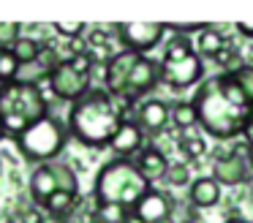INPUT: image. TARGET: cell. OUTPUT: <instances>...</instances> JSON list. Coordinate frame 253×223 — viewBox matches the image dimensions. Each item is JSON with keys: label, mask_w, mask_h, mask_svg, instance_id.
Masks as SVG:
<instances>
[{"label": "cell", "mask_w": 253, "mask_h": 223, "mask_svg": "<svg viewBox=\"0 0 253 223\" xmlns=\"http://www.w3.org/2000/svg\"><path fill=\"white\" fill-rule=\"evenodd\" d=\"M199 125L212 139H237L253 120V103L237 87L231 74H215L199 85L193 95Z\"/></svg>", "instance_id": "obj_1"}, {"label": "cell", "mask_w": 253, "mask_h": 223, "mask_svg": "<svg viewBox=\"0 0 253 223\" xmlns=\"http://www.w3.org/2000/svg\"><path fill=\"white\" fill-rule=\"evenodd\" d=\"M123 98L109 95L106 90H90L71 103L68 134L84 147H109L117 128L123 125Z\"/></svg>", "instance_id": "obj_2"}, {"label": "cell", "mask_w": 253, "mask_h": 223, "mask_svg": "<svg viewBox=\"0 0 253 223\" xmlns=\"http://www.w3.org/2000/svg\"><path fill=\"white\" fill-rule=\"evenodd\" d=\"M150 188H153V182L139 172L131 158H115V161L104 163L98 169L93 196L98 204H120V207L133 210L136 201Z\"/></svg>", "instance_id": "obj_3"}, {"label": "cell", "mask_w": 253, "mask_h": 223, "mask_svg": "<svg viewBox=\"0 0 253 223\" xmlns=\"http://www.w3.org/2000/svg\"><path fill=\"white\" fill-rule=\"evenodd\" d=\"M46 109H49V103H46L39 85H22V82L3 85V90H0V128L6 131V136H19L28 125L46 117Z\"/></svg>", "instance_id": "obj_4"}, {"label": "cell", "mask_w": 253, "mask_h": 223, "mask_svg": "<svg viewBox=\"0 0 253 223\" xmlns=\"http://www.w3.org/2000/svg\"><path fill=\"white\" fill-rule=\"evenodd\" d=\"M66 139H68L66 125L60 120H55L52 114H46L17 136V147L28 161L41 166V163H52L60 155L63 147H66Z\"/></svg>", "instance_id": "obj_5"}, {"label": "cell", "mask_w": 253, "mask_h": 223, "mask_svg": "<svg viewBox=\"0 0 253 223\" xmlns=\"http://www.w3.org/2000/svg\"><path fill=\"white\" fill-rule=\"evenodd\" d=\"M57 190L79 193V179H77V174L71 172V166L57 163V161L36 166L33 174H30V193H33V199L39 201V204H46V199H49L52 193H57Z\"/></svg>", "instance_id": "obj_6"}, {"label": "cell", "mask_w": 253, "mask_h": 223, "mask_svg": "<svg viewBox=\"0 0 253 223\" xmlns=\"http://www.w3.org/2000/svg\"><path fill=\"white\" fill-rule=\"evenodd\" d=\"M204 76V60L199 52H191L185 57H164L161 60V82L171 90H185V87L202 85Z\"/></svg>", "instance_id": "obj_7"}, {"label": "cell", "mask_w": 253, "mask_h": 223, "mask_svg": "<svg viewBox=\"0 0 253 223\" xmlns=\"http://www.w3.org/2000/svg\"><path fill=\"white\" fill-rule=\"evenodd\" d=\"M115 33L128 52L147 54L164 41L166 25L164 22H123V25H115Z\"/></svg>", "instance_id": "obj_8"}, {"label": "cell", "mask_w": 253, "mask_h": 223, "mask_svg": "<svg viewBox=\"0 0 253 223\" xmlns=\"http://www.w3.org/2000/svg\"><path fill=\"white\" fill-rule=\"evenodd\" d=\"M46 82H49V90L55 92L60 101H71V103L93 90V87H90V76L79 74L68 60H60V65L52 71Z\"/></svg>", "instance_id": "obj_9"}, {"label": "cell", "mask_w": 253, "mask_h": 223, "mask_svg": "<svg viewBox=\"0 0 253 223\" xmlns=\"http://www.w3.org/2000/svg\"><path fill=\"white\" fill-rule=\"evenodd\" d=\"M158 82H161V63H155L153 57L142 54V57L136 60V65L131 68V74H128L126 87H123V95L120 98L126 103H133L136 98L147 95V92L158 85Z\"/></svg>", "instance_id": "obj_10"}, {"label": "cell", "mask_w": 253, "mask_h": 223, "mask_svg": "<svg viewBox=\"0 0 253 223\" xmlns=\"http://www.w3.org/2000/svg\"><path fill=\"white\" fill-rule=\"evenodd\" d=\"M253 169H251V158L242 155V150H231V152H223L212 161V174L210 177L215 179L218 185H245L251 179Z\"/></svg>", "instance_id": "obj_11"}, {"label": "cell", "mask_w": 253, "mask_h": 223, "mask_svg": "<svg viewBox=\"0 0 253 223\" xmlns=\"http://www.w3.org/2000/svg\"><path fill=\"white\" fill-rule=\"evenodd\" d=\"M171 212H174V199H171L166 190L150 188L147 193L136 201L131 215H133V223H161V221H169Z\"/></svg>", "instance_id": "obj_12"}, {"label": "cell", "mask_w": 253, "mask_h": 223, "mask_svg": "<svg viewBox=\"0 0 253 223\" xmlns=\"http://www.w3.org/2000/svg\"><path fill=\"white\" fill-rule=\"evenodd\" d=\"M144 144V131L139 128L136 120H123V125L117 128L115 139H112V152L117 158H128V155H136Z\"/></svg>", "instance_id": "obj_13"}, {"label": "cell", "mask_w": 253, "mask_h": 223, "mask_svg": "<svg viewBox=\"0 0 253 223\" xmlns=\"http://www.w3.org/2000/svg\"><path fill=\"white\" fill-rule=\"evenodd\" d=\"M136 123H139L142 131H150V134L164 131L166 125H169V103L158 101V98H147V101H142L139 109H136Z\"/></svg>", "instance_id": "obj_14"}, {"label": "cell", "mask_w": 253, "mask_h": 223, "mask_svg": "<svg viewBox=\"0 0 253 223\" xmlns=\"http://www.w3.org/2000/svg\"><path fill=\"white\" fill-rule=\"evenodd\" d=\"M188 201L196 210H210L220 201V185L212 177H196L188 185Z\"/></svg>", "instance_id": "obj_15"}, {"label": "cell", "mask_w": 253, "mask_h": 223, "mask_svg": "<svg viewBox=\"0 0 253 223\" xmlns=\"http://www.w3.org/2000/svg\"><path fill=\"white\" fill-rule=\"evenodd\" d=\"M136 169L144 174V177L153 182L155 177H164L166 169H169V161H166V155L158 150V147H142V150L136 152Z\"/></svg>", "instance_id": "obj_16"}, {"label": "cell", "mask_w": 253, "mask_h": 223, "mask_svg": "<svg viewBox=\"0 0 253 223\" xmlns=\"http://www.w3.org/2000/svg\"><path fill=\"white\" fill-rule=\"evenodd\" d=\"M196 46H199V57H210V60H215L220 52H223L229 44H226V38H223V33L218 30V27H207V30H202L199 33V41H196Z\"/></svg>", "instance_id": "obj_17"}, {"label": "cell", "mask_w": 253, "mask_h": 223, "mask_svg": "<svg viewBox=\"0 0 253 223\" xmlns=\"http://www.w3.org/2000/svg\"><path fill=\"white\" fill-rule=\"evenodd\" d=\"M169 123H174V128H180V131H191L193 125H199L193 101H177V103H171V106H169Z\"/></svg>", "instance_id": "obj_18"}, {"label": "cell", "mask_w": 253, "mask_h": 223, "mask_svg": "<svg viewBox=\"0 0 253 223\" xmlns=\"http://www.w3.org/2000/svg\"><path fill=\"white\" fill-rule=\"evenodd\" d=\"M11 52H14V57L19 60V65H33V63H39V57H41V52H44V46H41L39 38L22 36V38H19V41L11 46Z\"/></svg>", "instance_id": "obj_19"}, {"label": "cell", "mask_w": 253, "mask_h": 223, "mask_svg": "<svg viewBox=\"0 0 253 223\" xmlns=\"http://www.w3.org/2000/svg\"><path fill=\"white\" fill-rule=\"evenodd\" d=\"M79 204V193H66V190H57L46 199V212L55 218H68L74 212V207Z\"/></svg>", "instance_id": "obj_20"}, {"label": "cell", "mask_w": 253, "mask_h": 223, "mask_svg": "<svg viewBox=\"0 0 253 223\" xmlns=\"http://www.w3.org/2000/svg\"><path fill=\"white\" fill-rule=\"evenodd\" d=\"M133 215L128 207L120 204H98L93 212V223H131Z\"/></svg>", "instance_id": "obj_21"}, {"label": "cell", "mask_w": 253, "mask_h": 223, "mask_svg": "<svg viewBox=\"0 0 253 223\" xmlns=\"http://www.w3.org/2000/svg\"><path fill=\"white\" fill-rule=\"evenodd\" d=\"M177 147H180V155H185V161H199L207 152V141L196 134H185Z\"/></svg>", "instance_id": "obj_22"}, {"label": "cell", "mask_w": 253, "mask_h": 223, "mask_svg": "<svg viewBox=\"0 0 253 223\" xmlns=\"http://www.w3.org/2000/svg\"><path fill=\"white\" fill-rule=\"evenodd\" d=\"M19 60L14 57L11 49H0V82L3 85H11V82H17L19 76Z\"/></svg>", "instance_id": "obj_23"}, {"label": "cell", "mask_w": 253, "mask_h": 223, "mask_svg": "<svg viewBox=\"0 0 253 223\" xmlns=\"http://www.w3.org/2000/svg\"><path fill=\"white\" fill-rule=\"evenodd\" d=\"M164 179L171 185V188H185V185H191V169H188V163H169V169H166Z\"/></svg>", "instance_id": "obj_24"}, {"label": "cell", "mask_w": 253, "mask_h": 223, "mask_svg": "<svg viewBox=\"0 0 253 223\" xmlns=\"http://www.w3.org/2000/svg\"><path fill=\"white\" fill-rule=\"evenodd\" d=\"M237 82V87H240L242 92H245V98L253 103V63H245L237 74H231Z\"/></svg>", "instance_id": "obj_25"}, {"label": "cell", "mask_w": 253, "mask_h": 223, "mask_svg": "<svg viewBox=\"0 0 253 223\" xmlns=\"http://www.w3.org/2000/svg\"><path fill=\"white\" fill-rule=\"evenodd\" d=\"M22 38V27L17 22H0V49H11Z\"/></svg>", "instance_id": "obj_26"}, {"label": "cell", "mask_w": 253, "mask_h": 223, "mask_svg": "<svg viewBox=\"0 0 253 223\" xmlns=\"http://www.w3.org/2000/svg\"><path fill=\"white\" fill-rule=\"evenodd\" d=\"M210 25L204 22H166V33H174V36H191V33H202Z\"/></svg>", "instance_id": "obj_27"}, {"label": "cell", "mask_w": 253, "mask_h": 223, "mask_svg": "<svg viewBox=\"0 0 253 223\" xmlns=\"http://www.w3.org/2000/svg\"><path fill=\"white\" fill-rule=\"evenodd\" d=\"M55 33L63 38H79L84 36V22H55Z\"/></svg>", "instance_id": "obj_28"}, {"label": "cell", "mask_w": 253, "mask_h": 223, "mask_svg": "<svg viewBox=\"0 0 253 223\" xmlns=\"http://www.w3.org/2000/svg\"><path fill=\"white\" fill-rule=\"evenodd\" d=\"M19 223H44V215H41L39 207H28V210L19 212Z\"/></svg>", "instance_id": "obj_29"}, {"label": "cell", "mask_w": 253, "mask_h": 223, "mask_svg": "<svg viewBox=\"0 0 253 223\" xmlns=\"http://www.w3.org/2000/svg\"><path fill=\"white\" fill-rule=\"evenodd\" d=\"M237 33H240V36H245L248 41H253V22H237Z\"/></svg>", "instance_id": "obj_30"}, {"label": "cell", "mask_w": 253, "mask_h": 223, "mask_svg": "<svg viewBox=\"0 0 253 223\" xmlns=\"http://www.w3.org/2000/svg\"><path fill=\"white\" fill-rule=\"evenodd\" d=\"M242 139H245V144L251 147V152H253V120L245 125V131H242Z\"/></svg>", "instance_id": "obj_31"}, {"label": "cell", "mask_w": 253, "mask_h": 223, "mask_svg": "<svg viewBox=\"0 0 253 223\" xmlns=\"http://www.w3.org/2000/svg\"><path fill=\"white\" fill-rule=\"evenodd\" d=\"M0 223H14V218H11V215H6V212H3V215H0Z\"/></svg>", "instance_id": "obj_32"}, {"label": "cell", "mask_w": 253, "mask_h": 223, "mask_svg": "<svg viewBox=\"0 0 253 223\" xmlns=\"http://www.w3.org/2000/svg\"><path fill=\"white\" fill-rule=\"evenodd\" d=\"M226 223H251V221H242V218H231V221H226Z\"/></svg>", "instance_id": "obj_33"}, {"label": "cell", "mask_w": 253, "mask_h": 223, "mask_svg": "<svg viewBox=\"0 0 253 223\" xmlns=\"http://www.w3.org/2000/svg\"><path fill=\"white\" fill-rule=\"evenodd\" d=\"M3 139H6V131H3V128H0V141H3Z\"/></svg>", "instance_id": "obj_34"}, {"label": "cell", "mask_w": 253, "mask_h": 223, "mask_svg": "<svg viewBox=\"0 0 253 223\" xmlns=\"http://www.w3.org/2000/svg\"><path fill=\"white\" fill-rule=\"evenodd\" d=\"M161 223H174V221H171V218H169V221H161Z\"/></svg>", "instance_id": "obj_35"}, {"label": "cell", "mask_w": 253, "mask_h": 223, "mask_svg": "<svg viewBox=\"0 0 253 223\" xmlns=\"http://www.w3.org/2000/svg\"><path fill=\"white\" fill-rule=\"evenodd\" d=\"M251 169H253V152H251Z\"/></svg>", "instance_id": "obj_36"}, {"label": "cell", "mask_w": 253, "mask_h": 223, "mask_svg": "<svg viewBox=\"0 0 253 223\" xmlns=\"http://www.w3.org/2000/svg\"><path fill=\"white\" fill-rule=\"evenodd\" d=\"M0 169H3V155H0Z\"/></svg>", "instance_id": "obj_37"}, {"label": "cell", "mask_w": 253, "mask_h": 223, "mask_svg": "<svg viewBox=\"0 0 253 223\" xmlns=\"http://www.w3.org/2000/svg\"><path fill=\"white\" fill-rule=\"evenodd\" d=\"M0 90H3V82H0Z\"/></svg>", "instance_id": "obj_38"}]
</instances>
